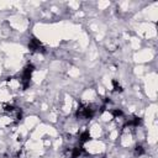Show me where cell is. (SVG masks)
Listing matches in <instances>:
<instances>
[{"instance_id": "1", "label": "cell", "mask_w": 158, "mask_h": 158, "mask_svg": "<svg viewBox=\"0 0 158 158\" xmlns=\"http://www.w3.org/2000/svg\"><path fill=\"white\" fill-rule=\"evenodd\" d=\"M28 48H30L32 52H35V53H42V52H44L43 44L41 43L40 40H37V38H35V37L30 40V42H28Z\"/></svg>"}, {"instance_id": "2", "label": "cell", "mask_w": 158, "mask_h": 158, "mask_svg": "<svg viewBox=\"0 0 158 158\" xmlns=\"http://www.w3.org/2000/svg\"><path fill=\"white\" fill-rule=\"evenodd\" d=\"M112 85H114V90L115 91H122V86L120 85V83L117 81V80H112Z\"/></svg>"}, {"instance_id": "3", "label": "cell", "mask_w": 158, "mask_h": 158, "mask_svg": "<svg viewBox=\"0 0 158 158\" xmlns=\"http://www.w3.org/2000/svg\"><path fill=\"white\" fill-rule=\"evenodd\" d=\"M143 153H144V149H143L142 146H137V147L135 148V154H136V156H141V154H143Z\"/></svg>"}]
</instances>
